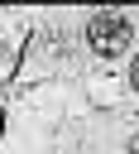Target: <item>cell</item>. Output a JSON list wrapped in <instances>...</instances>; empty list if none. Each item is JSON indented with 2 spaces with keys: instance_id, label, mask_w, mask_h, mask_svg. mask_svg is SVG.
I'll list each match as a JSON object with an SVG mask.
<instances>
[{
  "instance_id": "6da1fadb",
  "label": "cell",
  "mask_w": 139,
  "mask_h": 154,
  "mask_svg": "<svg viewBox=\"0 0 139 154\" xmlns=\"http://www.w3.org/2000/svg\"><path fill=\"white\" fill-rule=\"evenodd\" d=\"M129 38H134V24H129V14H120V10H101V14L86 19V43H91V53H101V58H120V53L129 48Z\"/></svg>"
},
{
  "instance_id": "7a4b0ae2",
  "label": "cell",
  "mask_w": 139,
  "mask_h": 154,
  "mask_svg": "<svg viewBox=\"0 0 139 154\" xmlns=\"http://www.w3.org/2000/svg\"><path fill=\"white\" fill-rule=\"evenodd\" d=\"M129 87L139 91V53H134V63H129Z\"/></svg>"
},
{
  "instance_id": "3957f363",
  "label": "cell",
  "mask_w": 139,
  "mask_h": 154,
  "mask_svg": "<svg viewBox=\"0 0 139 154\" xmlns=\"http://www.w3.org/2000/svg\"><path fill=\"white\" fill-rule=\"evenodd\" d=\"M129 154H139V140H134V144H129Z\"/></svg>"
}]
</instances>
